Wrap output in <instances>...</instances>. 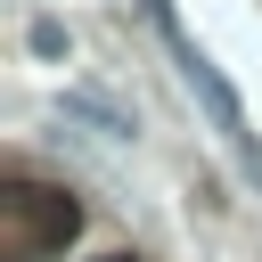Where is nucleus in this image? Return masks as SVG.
Returning a JSON list of instances; mask_svg holds the SVG:
<instances>
[{
	"label": "nucleus",
	"instance_id": "2",
	"mask_svg": "<svg viewBox=\"0 0 262 262\" xmlns=\"http://www.w3.org/2000/svg\"><path fill=\"white\" fill-rule=\"evenodd\" d=\"M74 229H82V205L66 188H41V180L0 188V262H57Z\"/></svg>",
	"mask_w": 262,
	"mask_h": 262
},
{
	"label": "nucleus",
	"instance_id": "1",
	"mask_svg": "<svg viewBox=\"0 0 262 262\" xmlns=\"http://www.w3.org/2000/svg\"><path fill=\"white\" fill-rule=\"evenodd\" d=\"M147 16H156V33H164V49H172V66H180V82H188V98L213 115V131H221V147L237 156V172L246 180H262V139H254V123H246V106H237V90L221 82V66L180 33V16H172V0H147Z\"/></svg>",
	"mask_w": 262,
	"mask_h": 262
},
{
	"label": "nucleus",
	"instance_id": "5",
	"mask_svg": "<svg viewBox=\"0 0 262 262\" xmlns=\"http://www.w3.org/2000/svg\"><path fill=\"white\" fill-rule=\"evenodd\" d=\"M98 262H131V254H98Z\"/></svg>",
	"mask_w": 262,
	"mask_h": 262
},
{
	"label": "nucleus",
	"instance_id": "3",
	"mask_svg": "<svg viewBox=\"0 0 262 262\" xmlns=\"http://www.w3.org/2000/svg\"><path fill=\"white\" fill-rule=\"evenodd\" d=\"M66 115H82L98 139H131V115H123L106 90H66Z\"/></svg>",
	"mask_w": 262,
	"mask_h": 262
},
{
	"label": "nucleus",
	"instance_id": "4",
	"mask_svg": "<svg viewBox=\"0 0 262 262\" xmlns=\"http://www.w3.org/2000/svg\"><path fill=\"white\" fill-rule=\"evenodd\" d=\"M25 41H33V57H66V25H57V16H33Z\"/></svg>",
	"mask_w": 262,
	"mask_h": 262
}]
</instances>
